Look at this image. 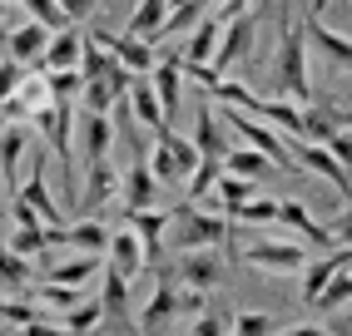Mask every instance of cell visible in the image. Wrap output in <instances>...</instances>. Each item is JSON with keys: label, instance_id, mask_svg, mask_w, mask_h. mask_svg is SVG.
Segmentation results:
<instances>
[{"label": "cell", "instance_id": "cell-1", "mask_svg": "<svg viewBox=\"0 0 352 336\" xmlns=\"http://www.w3.org/2000/svg\"><path fill=\"white\" fill-rule=\"evenodd\" d=\"M302 40H308V25H298L293 10H283V45H278V89L288 99H313V84H308V55H302Z\"/></svg>", "mask_w": 352, "mask_h": 336}, {"label": "cell", "instance_id": "cell-2", "mask_svg": "<svg viewBox=\"0 0 352 336\" xmlns=\"http://www.w3.org/2000/svg\"><path fill=\"white\" fill-rule=\"evenodd\" d=\"M228 129L239 134L243 143H253V149H263V154H268V158H273L278 168H283V173H293V168H298V158L288 154V143H283V134H278V129L268 124L263 114L253 119V114H243L239 104H228Z\"/></svg>", "mask_w": 352, "mask_h": 336}, {"label": "cell", "instance_id": "cell-3", "mask_svg": "<svg viewBox=\"0 0 352 336\" xmlns=\"http://www.w3.org/2000/svg\"><path fill=\"white\" fill-rule=\"evenodd\" d=\"M179 243H184V252H189V248H223L228 243V218H214V213H194L189 203H184L179 208Z\"/></svg>", "mask_w": 352, "mask_h": 336}, {"label": "cell", "instance_id": "cell-4", "mask_svg": "<svg viewBox=\"0 0 352 336\" xmlns=\"http://www.w3.org/2000/svg\"><path fill=\"white\" fill-rule=\"evenodd\" d=\"M179 287H174V272H159V287H154V297L144 302V311H139V322L134 331H164L174 317H179Z\"/></svg>", "mask_w": 352, "mask_h": 336}, {"label": "cell", "instance_id": "cell-5", "mask_svg": "<svg viewBox=\"0 0 352 336\" xmlns=\"http://www.w3.org/2000/svg\"><path fill=\"white\" fill-rule=\"evenodd\" d=\"M50 40H55V30L45 25V20H25V25H15L6 35V55L20 60V64H40L45 50H50Z\"/></svg>", "mask_w": 352, "mask_h": 336}, {"label": "cell", "instance_id": "cell-6", "mask_svg": "<svg viewBox=\"0 0 352 336\" xmlns=\"http://www.w3.org/2000/svg\"><path fill=\"white\" fill-rule=\"evenodd\" d=\"M248 267H263V272H298V267H308V252L293 248V243H253L239 252Z\"/></svg>", "mask_w": 352, "mask_h": 336}, {"label": "cell", "instance_id": "cell-7", "mask_svg": "<svg viewBox=\"0 0 352 336\" xmlns=\"http://www.w3.org/2000/svg\"><path fill=\"white\" fill-rule=\"evenodd\" d=\"M129 114H134L149 134H164V129H169V114H164V99H159V89H154V75H134Z\"/></svg>", "mask_w": 352, "mask_h": 336}, {"label": "cell", "instance_id": "cell-8", "mask_svg": "<svg viewBox=\"0 0 352 336\" xmlns=\"http://www.w3.org/2000/svg\"><path fill=\"white\" fill-rule=\"evenodd\" d=\"M298 163L302 168H308V173H318V178H327V183H333L338 188V193L352 203V178H347V163L333 154V149H327V143H322V149H318V143H308V149H298Z\"/></svg>", "mask_w": 352, "mask_h": 336}, {"label": "cell", "instance_id": "cell-9", "mask_svg": "<svg viewBox=\"0 0 352 336\" xmlns=\"http://www.w3.org/2000/svg\"><path fill=\"white\" fill-rule=\"evenodd\" d=\"M109 228L85 218V223H69V228H50V248H75V252H109Z\"/></svg>", "mask_w": 352, "mask_h": 336}, {"label": "cell", "instance_id": "cell-10", "mask_svg": "<svg viewBox=\"0 0 352 336\" xmlns=\"http://www.w3.org/2000/svg\"><path fill=\"white\" fill-rule=\"evenodd\" d=\"M89 40H100L104 45V50H114V55H120L129 69H134V75H154V55H149V40H139V35H109V30H89Z\"/></svg>", "mask_w": 352, "mask_h": 336}, {"label": "cell", "instance_id": "cell-11", "mask_svg": "<svg viewBox=\"0 0 352 336\" xmlns=\"http://www.w3.org/2000/svg\"><path fill=\"white\" fill-rule=\"evenodd\" d=\"M159 188H164V183H159V173H154V163H149V154H139V158L129 163V173H124V208H129V213H139V208H149Z\"/></svg>", "mask_w": 352, "mask_h": 336}, {"label": "cell", "instance_id": "cell-12", "mask_svg": "<svg viewBox=\"0 0 352 336\" xmlns=\"http://www.w3.org/2000/svg\"><path fill=\"white\" fill-rule=\"evenodd\" d=\"M30 124H35L45 139H50L55 158H60V163H69V154H75V149H69V99H55L50 109H40Z\"/></svg>", "mask_w": 352, "mask_h": 336}, {"label": "cell", "instance_id": "cell-13", "mask_svg": "<svg viewBox=\"0 0 352 336\" xmlns=\"http://www.w3.org/2000/svg\"><path fill=\"white\" fill-rule=\"evenodd\" d=\"M278 223H288L293 232H302V237H308V248H318V252H327V248H338V237H333V228H327V223H318V218H313V213L302 208L298 198H283V218H278Z\"/></svg>", "mask_w": 352, "mask_h": 336}, {"label": "cell", "instance_id": "cell-14", "mask_svg": "<svg viewBox=\"0 0 352 336\" xmlns=\"http://www.w3.org/2000/svg\"><path fill=\"white\" fill-rule=\"evenodd\" d=\"M109 267H120L129 282L139 277V272H144L149 267V248H144V237H139V232H114L109 237Z\"/></svg>", "mask_w": 352, "mask_h": 336}, {"label": "cell", "instance_id": "cell-15", "mask_svg": "<svg viewBox=\"0 0 352 336\" xmlns=\"http://www.w3.org/2000/svg\"><path fill=\"white\" fill-rule=\"evenodd\" d=\"M179 277H184V287H204V292H214V287L223 282V262L208 248H189L184 262H179Z\"/></svg>", "mask_w": 352, "mask_h": 336}, {"label": "cell", "instance_id": "cell-16", "mask_svg": "<svg viewBox=\"0 0 352 336\" xmlns=\"http://www.w3.org/2000/svg\"><path fill=\"white\" fill-rule=\"evenodd\" d=\"M194 143L204 149V158H228V134H223V124H219V114H214V104H194Z\"/></svg>", "mask_w": 352, "mask_h": 336}, {"label": "cell", "instance_id": "cell-17", "mask_svg": "<svg viewBox=\"0 0 352 336\" xmlns=\"http://www.w3.org/2000/svg\"><path fill=\"white\" fill-rule=\"evenodd\" d=\"M154 89H159V99H164V114H179L184 104V55H169L164 64H154Z\"/></svg>", "mask_w": 352, "mask_h": 336}, {"label": "cell", "instance_id": "cell-18", "mask_svg": "<svg viewBox=\"0 0 352 336\" xmlns=\"http://www.w3.org/2000/svg\"><path fill=\"white\" fill-rule=\"evenodd\" d=\"M223 168H228V173H243V178H273V173H283V168H278L263 149H253V143H248V149H243V143H233V149H228V158H223Z\"/></svg>", "mask_w": 352, "mask_h": 336}, {"label": "cell", "instance_id": "cell-19", "mask_svg": "<svg viewBox=\"0 0 352 336\" xmlns=\"http://www.w3.org/2000/svg\"><path fill=\"white\" fill-rule=\"evenodd\" d=\"M302 25H308V40L318 45V50H322L327 60L342 64V69H352V40H347V35L327 30V25H322V15H313V10H308V20H302Z\"/></svg>", "mask_w": 352, "mask_h": 336}, {"label": "cell", "instance_id": "cell-20", "mask_svg": "<svg viewBox=\"0 0 352 336\" xmlns=\"http://www.w3.org/2000/svg\"><path fill=\"white\" fill-rule=\"evenodd\" d=\"M248 50H253V15H239V20H228V35L219 40L214 64H219V69H228V64H239Z\"/></svg>", "mask_w": 352, "mask_h": 336}, {"label": "cell", "instance_id": "cell-21", "mask_svg": "<svg viewBox=\"0 0 352 336\" xmlns=\"http://www.w3.org/2000/svg\"><path fill=\"white\" fill-rule=\"evenodd\" d=\"M100 257H104V252H80V257L60 262V267H45L40 277H45V282H69V287H85V282H95V277H100V267H104Z\"/></svg>", "mask_w": 352, "mask_h": 336}, {"label": "cell", "instance_id": "cell-22", "mask_svg": "<svg viewBox=\"0 0 352 336\" xmlns=\"http://www.w3.org/2000/svg\"><path fill=\"white\" fill-rule=\"evenodd\" d=\"M169 10H174V0H139V10H134V20H129V35H139V40L154 45V40L164 35Z\"/></svg>", "mask_w": 352, "mask_h": 336}, {"label": "cell", "instance_id": "cell-23", "mask_svg": "<svg viewBox=\"0 0 352 336\" xmlns=\"http://www.w3.org/2000/svg\"><path fill=\"white\" fill-rule=\"evenodd\" d=\"M85 60V35L80 30H55L50 50H45V69H80Z\"/></svg>", "mask_w": 352, "mask_h": 336}, {"label": "cell", "instance_id": "cell-24", "mask_svg": "<svg viewBox=\"0 0 352 336\" xmlns=\"http://www.w3.org/2000/svg\"><path fill=\"white\" fill-rule=\"evenodd\" d=\"M20 193H25V198L40 208V218L50 223V228H60V223H65V218H60V203L50 198V188H45V163H40V158L30 163V178L20 183Z\"/></svg>", "mask_w": 352, "mask_h": 336}, {"label": "cell", "instance_id": "cell-25", "mask_svg": "<svg viewBox=\"0 0 352 336\" xmlns=\"http://www.w3.org/2000/svg\"><path fill=\"white\" fill-rule=\"evenodd\" d=\"M333 134H342V109L338 104L302 109V139H308V143H327Z\"/></svg>", "mask_w": 352, "mask_h": 336}, {"label": "cell", "instance_id": "cell-26", "mask_svg": "<svg viewBox=\"0 0 352 336\" xmlns=\"http://www.w3.org/2000/svg\"><path fill=\"white\" fill-rule=\"evenodd\" d=\"M219 30H228V20H199L194 25V35H189V50H184V60H199V64H208L219 55Z\"/></svg>", "mask_w": 352, "mask_h": 336}, {"label": "cell", "instance_id": "cell-27", "mask_svg": "<svg viewBox=\"0 0 352 336\" xmlns=\"http://www.w3.org/2000/svg\"><path fill=\"white\" fill-rule=\"evenodd\" d=\"M114 119L109 114H85V158H109V143H114Z\"/></svg>", "mask_w": 352, "mask_h": 336}, {"label": "cell", "instance_id": "cell-28", "mask_svg": "<svg viewBox=\"0 0 352 336\" xmlns=\"http://www.w3.org/2000/svg\"><path fill=\"white\" fill-rule=\"evenodd\" d=\"M89 193H85V208H104L109 198H114V188H124L120 183V173H114V168H109V158H95V163H89Z\"/></svg>", "mask_w": 352, "mask_h": 336}, {"label": "cell", "instance_id": "cell-29", "mask_svg": "<svg viewBox=\"0 0 352 336\" xmlns=\"http://www.w3.org/2000/svg\"><path fill=\"white\" fill-rule=\"evenodd\" d=\"M169 223H179V213H149V208H139V213H129V228L144 237V248H149V262L159 257V237H164V228Z\"/></svg>", "mask_w": 352, "mask_h": 336}, {"label": "cell", "instance_id": "cell-30", "mask_svg": "<svg viewBox=\"0 0 352 336\" xmlns=\"http://www.w3.org/2000/svg\"><path fill=\"white\" fill-rule=\"evenodd\" d=\"M25 143H30L25 124L10 119V124H6V188H10V193L20 188V158H25Z\"/></svg>", "mask_w": 352, "mask_h": 336}, {"label": "cell", "instance_id": "cell-31", "mask_svg": "<svg viewBox=\"0 0 352 336\" xmlns=\"http://www.w3.org/2000/svg\"><path fill=\"white\" fill-rule=\"evenodd\" d=\"M253 178H243V173H228V168H223V178H219V188H214V198H219V208L223 213H233V208H243L248 198H253Z\"/></svg>", "mask_w": 352, "mask_h": 336}, {"label": "cell", "instance_id": "cell-32", "mask_svg": "<svg viewBox=\"0 0 352 336\" xmlns=\"http://www.w3.org/2000/svg\"><path fill=\"white\" fill-rule=\"evenodd\" d=\"M114 64H124L114 50H104L100 40H89L85 35V60H80V69H85V80H104V75H114Z\"/></svg>", "mask_w": 352, "mask_h": 336}, {"label": "cell", "instance_id": "cell-33", "mask_svg": "<svg viewBox=\"0 0 352 336\" xmlns=\"http://www.w3.org/2000/svg\"><path fill=\"white\" fill-rule=\"evenodd\" d=\"M100 297H104V307H109V317H124V311H129V277H124L120 267H109L104 282H100Z\"/></svg>", "mask_w": 352, "mask_h": 336}, {"label": "cell", "instance_id": "cell-34", "mask_svg": "<svg viewBox=\"0 0 352 336\" xmlns=\"http://www.w3.org/2000/svg\"><path fill=\"white\" fill-rule=\"evenodd\" d=\"M6 248H15V252H25V257H40L45 248H50V223H40V228H10V237H6Z\"/></svg>", "mask_w": 352, "mask_h": 336}, {"label": "cell", "instance_id": "cell-35", "mask_svg": "<svg viewBox=\"0 0 352 336\" xmlns=\"http://www.w3.org/2000/svg\"><path fill=\"white\" fill-rule=\"evenodd\" d=\"M104 317H109L104 297H100V302H89V297H85V302H80L75 311H65V322H60V326H65V331H95V326H100Z\"/></svg>", "mask_w": 352, "mask_h": 336}, {"label": "cell", "instance_id": "cell-36", "mask_svg": "<svg viewBox=\"0 0 352 336\" xmlns=\"http://www.w3.org/2000/svg\"><path fill=\"white\" fill-rule=\"evenodd\" d=\"M208 94H214V99H223V104H239V109L263 114V99H258L248 84H239V80H219V84H208Z\"/></svg>", "mask_w": 352, "mask_h": 336}, {"label": "cell", "instance_id": "cell-37", "mask_svg": "<svg viewBox=\"0 0 352 336\" xmlns=\"http://www.w3.org/2000/svg\"><path fill=\"white\" fill-rule=\"evenodd\" d=\"M6 326H10V331H35V326H50V322H45V311H40V307L6 297Z\"/></svg>", "mask_w": 352, "mask_h": 336}, {"label": "cell", "instance_id": "cell-38", "mask_svg": "<svg viewBox=\"0 0 352 336\" xmlns=\"http://www.w3.org/2000/svg\"><path fill=\"white\" fill-rule=\"evenodd\" d=\"M263 119H268V124H278L283 134H298V139H302V109H293L288 99H263Z\"/></svg>", "mask_w": 352, "mask_h": 336}, {"label": "cell", "instance_id": "cell-39", "mask_svg": "<svg viewBox=\"0 0 352 336\" xmlns=\"http://www.w3.org/2000/svg\"><path fill=\"white\" fill-rule=\"evenodd\" d=\"M219 178H223V158H204L194 173H189V203H194V198H204V193H214Z\"/></svg>", "mask_w": 352, "mask_h": 336}, {"label": "cell", "instance_id": "cell-40", "mask_svg": "<svg viewBox=\"0 0 352 336\" xmlns=\"http://www.w3.org/2000/svg\"><path fill=\"white\" fill-rule=\"evenodd\" d=\"M228 218H239V223H278V218H283V203H273V198H248L243 208H233Z\"/></svg>", "mask_w": 352, "mask_h": 336}, {"label": "cell", "instance_id": "cell-41", "mask_svg": "<svg viewBox=\"0 0 352 336\" xmlns=\"http://www.w3.org/2000/svg\"><path fill=\"white\" fill-rule=\"evenodd\" d=\"M204 10H208V0H184V5H174L169 20H164V35H174V30H194L199 20H204ZM164 35H159V40H164Z\"/></svg>", "mask_w": 352, "mask_h": 336}, {"label": "cell", "instance_id": "cell-42", "mask_svg": "<svg viewBox=\"0 0 352 336\" xmlns=\"http://www.w3.org/2000/svg\"><path fill=\"white\" fill-rule=\"evenodd\" d=\"M342 302H352V272H338L333 282L322 287V297H318V302H313L308 311H338Z\"/></svg>", "mask_w": 352, "mask_h": 336}, {"label": "cell", "instance_id": "cell-43", "mask_svg": "<svg viewBox=\"0 0 352 336\" xmlns=\"http://www.w3.org/2000/svg\"><path fill=\"white\" fill-rule=\"evenodd\" d=\"M149 163H154V173H159V183L164 188H174V183H184V168H179V158H174V149L159 139V149H149Z\"/></svg>", "mask_w": 352, "mask_h": 336}, {"label": "cell", "instance_id": "cell-44", "mask_svg": "<svg viewBox=\"0 0 352 336\" xmlns=\"http://www.w3.org/2000/svg\"><path fill=\"white\" fill-rule=\"evenodd\" d=\"M25 287H30V257L15 252V248H6V297L25 292Z\"/></svg>", "mask_w": 352, "mask_h": 336}, {"label": "cell", "instance_id": "cell-45", "mask_svg": "<svg viewBox=\"0 0 352 336\" xmlns=\"http://www.w3.org/2000/svg\"><path fill=\"white\" fill-rule=\"evenodd\" d=\"M50 84H55V99H75V94H85V69H50Z\"/></svg>", "mask_w": 352, "mask_h": 336}, {"label": "cell", "instance_id": "cell-46", "mask_svg": "<svg viewBox=\"0 0 352 336\" xmlns=\"http://www.w3.org/2000/svg\"><path fill=\"white\" fill-rule=\"evenodd\" d=\"M189 331H194V336H223V331H233V317H219V311L204 307L199 317L189 322Z\"/></svg>", "mask_w": 352, "mask_h": 336}, {"label": "cell", "instance_id": "cell-47", "mask_svg": "<svg viewBox=\"0 0 352 336\" xmlns=\"http://www.w3.org/2000/svg\"><path fill=\"white\" fill-rule=\"evenodd\" d=\"M233 331L258 336V331H278V322H273V317H263V311H239V317H233Z\"/></svg>", "mask_w": 352, "mask_h": 336}, {"label": "cell", "instance_id": "cell-48", "mask_svg": "<svg viewBox=\"0 0 352 336\" xmlns=\"http://www.w3.org/2000/svg\"><path fill=\"white\" fill-rule=\"evenodd\" d=\"M327 228H333V237H338V243H352V203L338 213V218L333 223H327Z\"/></svg>", "mask_w": 352, "mask_h": 336}, {"label": "cell", "instance_id": "cell-49", "mask_svg": "<svg viewBox=\"0 0 352 336\" xmlns=\"http://www.w3.org/2000/svg\"><path fill=\"white\" fill-rule=\"evenodd\" d=\"M327 149H333V154L352 168V134H333V139H327Z\"/></svg>", "mask_w": 352, "mask_h": 336}, {"label": "cell", "instance_id": "cell-50", "mask_svg": "<svg viewBox=\"0 0 352 336\" xmlns=\"http://www.w3.org/2000/svg\"><path fill=\"white\" fill-rule=\"evenodd\" d=\"M60 5H65V15H69V20H85L89 10L100 5V0H60Z\"/></svg>", "mask_w": 352, "mask_h": 336}, {"label": "cell", "instance_id": "cell-51", "mask_svg": "<svg viewBox=\"0 0 352 336\" xmlns=\"http://www.w3.org/2000/svg\"><path fill=\"white\" fill-rule=\"evenodd\" d=\"M248 10V0H223V10H219V20H239Z\"/></svg>", "mask_w": 352, "mask_h": 336}, {"label": "cell", "instance_id": "cell-52", "mask_svg": "<svg viewBox=\"0 0 352 336\" xmlns=\"http://www.w3.org/2000/svg\"><path fill=\"white\" fill-rule=\"evenodd\" d=\"M327 331H333V336H352V311H347V317H333Z\"/></svg>", "mask_w": 352, "mask_h": 336}, {"label": "cell", "instance_id": "cell-53", "mask_svg": "<svg viewBox=\"0 0 352 336\" xmlns=\"http://www.w3.org/2000/svg\"><path fill=\"white\" fill-rule=\"evenodd\" d=\"M342 124H347V129H352V109H342Z\"/></svg>", "mask_w": 352, "mask_h": 336}, {"label": "cell", "instance_id": "cell-54", "mask_svg": "<svg viewBox=\"0 0 352 336\" xmlns=\"http://www.w3.org/2000/svg\"><path fill=\"white\" fill-rule=\"evenodd\" d=\"M174 5H184V0H174Z\"/></svg>", "mask_w": 352, "mask_h": 336}, {"label": "cell", "instance_id": "cell-55", "mask_svg": "<svg viewBox=\"0 0 352 336\" xmlns=\"http://www.w3.org/2000/svg\"><path fill=\"white\" fill-rule=\"evenodd\" d=\"M347 272H352V267H347Z\"/></svg>", "mask_w": 352, "mask_h": 336}]
</instances>
